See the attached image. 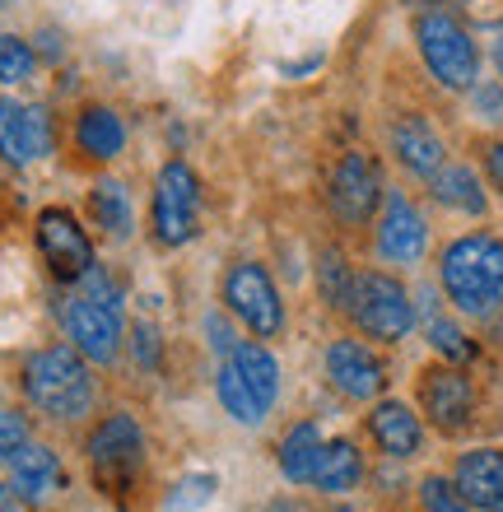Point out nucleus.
Returning a JSON list of instances; mask_svg holds the SVG:
<instances>
[{"mask_svg": "<svg viewBox=\"0 0 503 512\" xmlns=\"http://www.w3.org/2000/svg\"><path fill=\"white\" fill-rule=\"evenodd\" d=\"M443 294L466 317H494L503 312V238L494 233H462L438 256Z\"/></svg>", "mask_w": 503, "mask_h": 512, "instance_id": "nucleus-1", "label": "nucleus"}, {"mask_svg": "<svg viewBox=\"0 0 503 512\" xmlns=\"http://www.w3.org/2000/svg\"><path fill=\"white\" fill-rule=\"evenodd\" d=\"M61 322H66L70 345L89 359V364H112L122 354L126 317H122V294L108 275H98V266L75 280V294L61 303Z\"/></svg>", "mask_w": 503, "mask_h": 512, "instance_id": "nucleus-2", "label": "nucleus"}, {"mask_svg": "<svg viewBox=\"0 0 503 512\" xmlns=\"http://www.w3.org/2000/svg\"><path fill=\"white\" fill-rule=\"evenodd\" d=\"M24 396L38 405L47 419H84L94 410V373L84 364L75 345H47V350L28 354L24 364Z\"/></svg>", "mask_w": 503, "mask_h": 512, "instance_id": "nucleus-3", "label": "nucleus"}, {"mask_svg": "<svg viewBox=\"0 0 503 512\" xmlns=\"http://www.w3.org/2000/svg\"><path fill=\"white\" fill-rule=\"evenodd\" d=\"M415 42H420L424 70H429L443 89L466 94V89L480 80V47L452 14L424 10L420 19H415Z\"/></svg>", "mask_w": 503, "mask_h": 512, "instance_id": "nucleus-4", "label": "nucleus"}, {"mask_svg": "<svg viewBox=\"0 0 503 512\" xmlns=\"http://www.w3.org/2000/svg\"><path fill=\"white\" fill-rule=\"evenodd\" d=\"M359 331L373 340H406L410 326H415V303H410L406 284L387 275V270H364L354 275L350 303H345Z\"/></svg>", "mask_w": 503, "mask_h": 512, "instance_id": "nucleus-5", "label": "nucleus"}, {"mask_svg": "<svg viewBox=\"0 0 503 512\" xmlns=\"http://www.w3.org/2000/svg\"><path fill=\"white\" fill-rule=\"evenodd\" d=\"M154 238L164 247H182L201 233V182L191 163L168 159L154 177V205H150Z\"/></svg>", "mask_w": 503, "mask_h": 512, "instance_id": "nucleus-6", "label": "nucleus"}, {"mask_svg": "<svg viewBox=\"0 0 503 512\" xmlns=\"http://www.w3.org/2000/svg\"><path fill=\"white\" fill-rule=\"evenodd\" d=\"M224 303L238 322L252 331V336H280L285 326V303H280V289L266 275V266L257 261H238L224 275Z\"/></svg>", "mask_w": 503, "mask_h": 512, "instance_id": "nucleus-7", "label": "nucleus"}, {"mask_svg": "<svg viewBox=\"0 0 503 512\" xmlns=\"http://www.w3.org/2000/svg\"><path fill=\"white\" fill-rule=\"evenodd\" d=\"M331 210H336L340 224H368V219L378 215L382 205V168L373 154L364 149H350V154H340V163L331 168Z\"/></svg>", "mask_w": 503, "mask_h": 512, "instance_id": "nucleus-8", "label": "nucleus"}, {"mask_svg": "<svg viewBox=\"0 0 503 512\" xmlns=\"http://www.w3.org/2000/svg\"><path fill=\"white\" fill-rule=\"evenodd\" d=\"M38 252H42V261L52 266L56 280H66V284L84 280V275L98 266L89 233H84L66 210H42L38 215Z\"/></svg>", "mask_w": 503, "mask_h": 512, "instance_id": "nucleus-9", "label": "nucleus"}, {"mask_svg": "<svg viewBox=\"0 0 503 512\" xmlns=\"http://www.w3.org/2000/svg\"><path fill=\"white\" fill-rule=\"evenodd\" d=\"M52 154V117L38 103L0 98V159L14 168H28Z\"/></svg>", "mask_w": 503, "mask_h": 512, "instance_id": "nucleus-10", "label": "nucleus"}, {"mask_svg": "<svg viewBox=\"0 0 503 512\" xmlns=\"http://www.w3.org/2000/svg\"><path fill=\"white\" fill-rule=\"evenodd\" d=\"M89 461L98 480H131L145 466V429L131 415H108L89 433Z\"/></svg>", "mask_w": 503, "mask_h": 512, "instance_id": "nucleus-11", "label": "nucleus"}, {"mask_svg": "<svg viewBox=\"0 0 503 512\" xmlns=\"http://www.w3.org/2000/svg\"><path fill=\"white\" fill-rule=\"evenodd\" d=\"M429 247V219L415 210L410 196L387 191L382 196V219H378V256L392 266H415Z\"/></svg>", "mask_w": 503, "mask_h": 512, "instance_id": "nucleus-12", "label": "nucleus"}, {"mask_svg": "<svg viewBox=\"0 0 503 512\" xmlns=\"http://www.w3.org/2000/svg\"><path fill=\"white\" fill-rule=\"evenodd\" d=\"M327 378L350 401H373L387 387V368L364 340H336L327 350Z\"/></svg>", "mask_w": 503, "mask_h": 512, "instance_id": "nucleus-13", "label": "nucleus"}, {"mask_svg": "<svg viewBox=\"0 0 503 512\" xmlns=\"http://www.w3.org/2000/svg\"><path fill=\"white\" fill-rule=\"evenodd\" d=\"M387 140H392L396 163H401L410 177H424V182H429V177H434L438 168L448 163V145H443V135H438L434 126L424 122L420 112H406V117H396V122H392V135H387Z\"/></svg>", "mask_w": 503, "mask_h": 512, "instance_id": "nucleus-14", "label": "nucleus"}, {"mask_svg": "<svg viewBox=\"0 0 503 512\" xmlns=\"http://www.w3.org/2000/svg\"><path fill=\"white\" fill-rule=\"evenodd\" d=\"M420 401H424V415L434 419L443 433H462L466 424H471L476 391H471V382H466L457 368H434V373H424Z\"/></svg>", "mask_w": 503, "mask_h": 512, "instance_id": "nucleus-15", "label": "nucleus"}, {"mask_svg": "<svg viewBox=\"0 0 503 512\" xmlns=\"http://www.w3.org/2000/svg\"><path fill=\"white\" fill-rule=\"evenodd\" d=\"M10 485H14V494H19L24 503H33V508L52 503L56 489L66 485L61 457H56L52 447H42V443L19 447V452L10 457Z\"/></svg>", "mask_w": 503, "mask_h": 512, "instance_id": "nucleus-16", "label": "nucleus"}, {"mask_svg": "<svg viewBox=\"0 0 503 512\" xmlns=\"http://www.w3.org/2000/svg\"><path fill=\"white\" fill-rule=\"evenodd\" d=\"M368 433H373V443H378L392 461L415 457L420 443H424V424H420V415H415L406 401H378L373 405V415H368Z\"/></svg>", "mask_w": 503, "mask_h": 512, "instance_id": "nucleus-17", "label": "nucleus"}, {"mask_svg": "<svg viewBox=\"0 0 503 512\" xmlns=\"http://www.w3.org/2000/svg\"><path fill=\"white\" fill-rule=\"evenodd\" d=\"M452 485L462 489V499L471 508H494L503 503V452L499 447H476L457 461L452 471Z\"/></svg>", "mask_w": 503, "mask_h": 512, "instance_id": "nucleus-18", "label": "nucleus"}, {"mask_svg": "<svg viewBox=\"0 0 503 512\" xmlns=\"http://www.w3.org/2000/svg\"><path fill=\"white\" fill-rule=\"evenodd\" d=\"M429 191L443 210H457V215H471L480 219L490 210V196H485V182L476 177V168L466 163H443L434 177H429Z\"/></svg>", "mask_w": 503, "mask_h": 512, "instance_id": "nucleus-19", "label": "nucleus"}, {"mask_svg": "<svg viewBox=\"0 0 503 512\" xmlns=\"http://www.w3.org/2000/svg\"><path fill=\"white\" fill-rule=\"evenodd\" d=\"M75 145H80V154H89V159H117L126 145V126L122 117L112 108H84L80 122H75Z\"/></svg>", "mask_w": 503, "mask_h": 512, "instance_id": "nucleus-20", "label": "nucleus"}, {"mask_svg": "<svg viewBox=\"0 0 503 512\" xmlns=\"http://www.w3.org/2000/svg\"><path fill=\"white\" fill-rule=\"evenodd\" d=\"M364 480V457H359V447L336 438V443H322V457H317V475L313 485L322 494H350L354 485Z\"/></svg>", "mask_w": 503, "mask_h": 512, "instance_id": "nucleus-21", "label": "nucleus"}, {"mask_svg": "<svg viewBox=\"0 0 503 512\" xmlns=\"http://www.w3.org/2000/svg\"><path fill=\"white\" fill-rule=\"evenodd\" d=\"M89 210H94V224L108 238H131V229H136V210H131V191L122 187V182H112V177H103V182H94V191H89Z\"/></svg>", "mask_w": 503, "mask_h": 512, "instance_id": "nucleus-22", "label": "nucleus"}, {"mask_svg": "<svg viewBox=\"0 0 503 512\" xmlns=\"http://www.w3.org/2000/svg\"><path fill=\"white\" fill-rule=\"evenodd\" d=\"M233 368L247 378V387L257 391V401L271 410L275 396H280V364H275V354L266 350V345H252V340H238L229 350Z\"/></svg>", "mask_w": 503, "mask_h": 512, "instance_id": "nucleus-23", "label": "nucleus"}, {"mask_svg": "<svg viewBox=\"0 0 503 512\" xmlns=\"http://www.w3.org/2000/svg\"><path fill=\"white\" fill-rule=\"evenodd\" d=\"M317 457H322V433L317 424H294L280 443V471L289 485H313L317 475Z\"/></svg>", "mask_w": 503, "mask_h": 512, "instance_id": "nucleus-24", "label": "nucleus"}, {"mask_svg": "<svg viewBox=\"0 0 503 512\" xmlns=\"http://www.w3.org/2000/svg\"><path fill=\"white\" fill-rule=\"evenodd\" d=\"M215 391H219V405L229 410L238 424H261L266 419V405L257 401V391L247 387V378L233 368V359H224L215 373Z\"/></svg>", "mask_w": 503, "mask_h": 512, "instance_id": "nucleus-25", "label": "nucleus"}, {"mask_svg": "<svg viewBox=\"0 0 503 512\" xmlns=\"http://www.w3.org/2000/svg\"><path fill=\"white\" fill-rule=\"evenodd\" d=\"M33 70H38V52H33V42L19 38V33H0V84L14 89V84L33 80Z\"/></svg>", "mask_w": 503, "mask_h": 512, "instance_id": "nucleus-26", "label": "nucleus"}, {"mask_svg": "<svg viewBox=\"0 0 503 512\" xmlns=\"http://www.w3.org/2000/svg\"><path fill=\"white\" fill-rule=\"evenodd\" d=\"M215 494H219V475L215 471H191L173 485V494H168L164 508L168 512H201Z\"/></svg>", "mask_w": 503, "mask_h": 512, "instance_id": "nucleus-27", "label": "nucleus"}, {"mask_svg": "<svg viewBox=\"0 0 503 512\" xmlns=\"http://www.w3.org/2000/svg\"><path fill=\"white\" fill-rule=\"evenodd\" d=\"M317 284H322V298H327L331 308H345L350 303V289H354V270L345 266V256L336 247L317 256Z\"/></svg>", "mask_w": 503, "mask_h": 512, "instance_id": "nucleus-28", "label": "nucleus"}, {"mask_svg": "<svg viewBox=\"0 0 503 512\" xmlns=\"http://www.w3.org/2000/svg\"><path fill=\"white\" fill-rule=\"evenodd\" d=\"M429 345H434L443 359H452V364H466V359L476 354V345L466 340V331L452 326L448 317H434V322H429Z\"/></svg>", "mask_w": 503, "mask_h": 512, "instance_id": "nucleus-29", "label": "nucleus"}, {"mask_svg": "<svg viewBox=\"0 0 503 512\" xmlns=\"http://www.w3.org/2000/svg\"><path fill=\"white\" fill-rule=\"evenodd\" d=\"M420 499H424V512H476L462 499V489L452 485V480H443V475H429V480H424Z\"/></svg>", "mask_w": 503, "mask_h": 512, "instance_id": "nucleus-30", "label": "nucleus"}, {"mask_svg": "<svg viewBox=\"0 0 503 512\" xmlns=\"http://www.w3.org/2000/svg\"><path fill=\"white\" fill-rule=\"evenodd\" d=\"M466 94H471V108L485 122H503V80H476Z\"/></svg>", "mask_w": 503, "mask_h": 512, "instance_id": "nucleus-31", "label": "nucleus"}, {"mask_svg": "<svg viewBox=\"0 0 503 512\" xmlns=\"http://www.w3.org/2000/svg\"><path fill=\"white\" fill-rule=\"evenodd\" d=\"M19 447H28V419L0 405V461H10Z\"/></svg>", "mask_w": 503, "mask_h": 512, "instance_id": "nucleus-32", "label": "nucleus"}, {"mask_svg": "<svg viewBox=\"0 0 503 512\" xmlns=\"http://www.w3.org/2000/svg\"><path fill=\"white\" fill-rule=\"evenodd\" d=\"M131 350H136V364L140 368H159V354H164L159 331H154L150 322H136V326H131Z\"/></svg>", "mask_w": 503, "mask_h": 512, "instance_id": "nucleus-33", "label": "nucleus"}, {"mask_svg": "<svg viewBox=\"0 0 503 512\" xmlns=\"http://www.w3.org/2000/svg\"><path fill=\"white\" fill-rule=\"evenodd\" d=\"M205 331H210V345H219V350H224V354H229L233 345H238V340L229 336V326L219 322V317H210V322H205Z\"/></svg>", "mask_w": 503, "mask_h": 512, "instance_id": "nucleus-34", "label": "nucleus"}, {"mask_svg": "<svg viewBox=\"0 0 503 512\" xmlns=\"http://www.w3.org/2000/svg\"><path fill=\"white\" fill-rule=\"evenodd\" d=\"M485 168H490V182L503 191V140H494L490 154H485Z\"/></svg>", "mask_w": 503, "mask_h": 512, "instance_id": "nucleus-35", "label": "nucleus"}, {"mask_svg": "<svg viewBox=\"0 0 503 512\" xmlns=\"http://www.w3.org/2000/svg\"><path fill=\"white\" fill-rule=\"evenodd\" d=\"M0 512H24V499L14 494V485H0Z\"/></svg>", "mask_w": 503, "mask_h": 512, "instance_id": "nucleus-36", "label": "nucleus"}, {"mask_svg": "<svg viewBox=\"0 0 503 512\" xmlns=\"http://www.w3.org/2000/svg\"><path fill=\"white\" fill-rule=\"evenodd\" d=\"M61 33H52V28H47V33H42V56H47V61H56V56H61Z\"/></svg>", "mask_w": 503, "mask_h": 512, "instance_id": "nucleus-37", "label": "nucleus"}, {"mask_svg": "<svg viewBox=\"0 0 503 512\" xmlns=\"http://www.w3.org/2000/svg\"><path fill=\"white\" fill-rule=\"evenodd\" d=\"M266 512H303V503H294V499H275Z\"/></svg>", "mask_w": 503, "mask_h": 512, "instance_id": "nucleus-38", "label": "nucleus"}, {"mask_svg": "<svg viewBox=\"0 0 503 512\" xmlns=\"http://www.w3.org/2000/svg\"><path fill=\"white\" fill-rule=\"evenodd\" d=\"M494 66H499V80H503V42L494 47Z\"/></svg>", "mask_w": 503, "mask_h": 512, "instance_id": "nucleus-39", "label": "nucleus"}, {"mask_svg": "<svg viewBox=\"0 0 503 512\" xmlns=\"http://www.w3.org/2000/svg\"><path fill=\"white\" fill-rule=\"evenodd\" d=\"M331 512H359V508H350V503H340V508H331Z\"/></svg>", "mask_w": 503, "mask_h": 512, "instance_id": "nucleus-40", "label": "nucleus"}, {"mask_svg": "<svg viewBox=\"0 0 503 512\" xmlns=\"http://www.w3.org/2000/svg\"><path fill=\"white\" fill-rule=\"evenodd\" d=\"M490 512H503V503H494V508H490Z\"/></svg>", "mask_w": 503, "mask_h": 512, "instance_id": "nucleus-41", "label": "nucleus"}]
</instances>
